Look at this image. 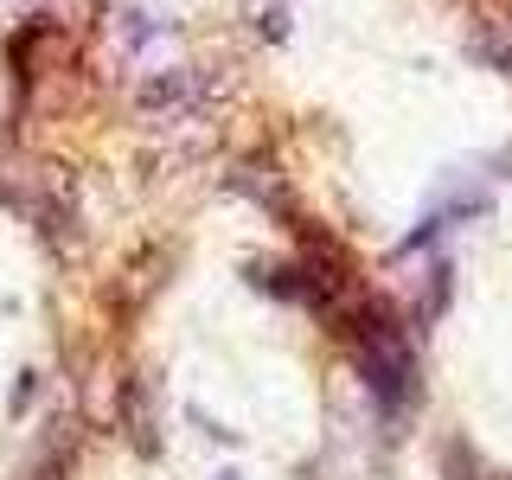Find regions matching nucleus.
Masks as SVG:
<instances>
[{"label":"nucleus","mask_w":512,"mask_h":480,"mask_svg":"<svg viewBox=\"0 0 512 480\" xmlns=\"http://www.w3.org/2000/svg\"><path fill=\"white\" fill-rule=\"evenodd\" d=\"M352 346H359V384L378 404L384 423H397L404 410H416V391H423V384H416V346H410L397 308L365 301V327H352Z\"/></svg>","instance_id":"nucleus-1"},{"label":"nucleus","mask_w":512,"mask_h":480,"mask_svg":"<svg viewBox=\"0 0 512 480\" xmlns=\"http://www.w3.org/2000/svg\"><path fill=\"white\" fill-rule=\"evenodd\" d=\"M487 212H493V186H487V180H474V173H468V180L455 173V180H448V192H442V199L423 212V224H416L410 237H397V244H391V263H404V256L429 250L436 237H448V231H455V224H468V218H487Z\"/></svg>","instance_id":"nucleus-2"},{"label":"nucleus","mask_w":512,"mask_h":480,"mask_svg":"<svg viewBox=\"0 0 512 480\" xmlns=\"http://www.w3.org/2000/svg\"><path fill=\"white\" fill-rule=\"evenodd\" d=\"M205 103H212V77L192 64H167V71H148L135 84V109L148 122H192Z\"/></svg>","instance_id":"nucleus-3"},{"label":"nucleus","mask_w":512,"mask_h":480,"mask_svg":"<svg viewBox=\"0 0 512 480\" xmlns=\"http://www.w3.org/2000/svg\"><path fill=\"white\" fill-rule=\"evenodd\" d=\"M109 32H116L122 58H148L154 45L167 39V26H160L154 13H141V7H116V13H109Z\"/></svg>","instance_id":"nucleus-4"},{"label":"nucleus","mask_w":512,"mask_h":480,"mask_svg":"<svg viewBox=\"0 0 512 480\" xmlns=\"http://www.w3.org/2000/svg\"><path fill=\"white\" fill-rule=\"evenodd\" d=\"M122 429H128V442H135L141 455H154V448H160L154 404H148V378H128L122 384Z\"/></svg>","instance_id":"nucleus-5"},{"label":"nucleus","mask_w":512,"mask_h":480,"mask_svg":"<svg viewBox=\"0 0 512 480\" xmlns=\"http://www.w3.org/2000/svg\"><path fill=\"white\" fill-rule=\"evenodd\" d=\"M71 448H77L71 442V423H58V436L45 442V455L26 468V480H64V474H71Z\"/></svg>","instance_id":"nucleus-6"},{"label":"nucleus","mask_w":512,"mask_h":480,"mask_svg":"<svg viewBox=\"0 0 512 480\" xmlns=\"http://www.w3.org/2000/svg\"><path fill=\"white\" fill-rule=\"evenodd\" d=\"M448 288H455V269H448V263H429V288H423V308H416L423 327H436V320L448 314Z\"/></svg>","instance_id":"nucleus-7"},{"label":"nucleus","mask_w":512,"mask_h":480,"mask_svg":"<svg viewBox=\"0 0 512 480\" xmlns=\"http://www.w3.org/2000/svg\"><path fill=\"white\" fill-rule=\"evenodd\" d=\"M288 20H295V13H288V0H250V26L263 32L269 45L288 39Z\"/></svg>","instance_id":"nucleus-8"},{"label":"nucleus","mask_w":512,"mask_h":480,"mask_svg":"<svg viewBox=\"0 0 512 480\" xmlns=\"http://www.w3.org/2000/svg\"><path fill=\"white\" fill-rule=\"evenodd\" d=\"M218 480H244V474H231V468H224V474H218Z\"/></svg>","instance_id":"nucleus-9"}]
</instances>
